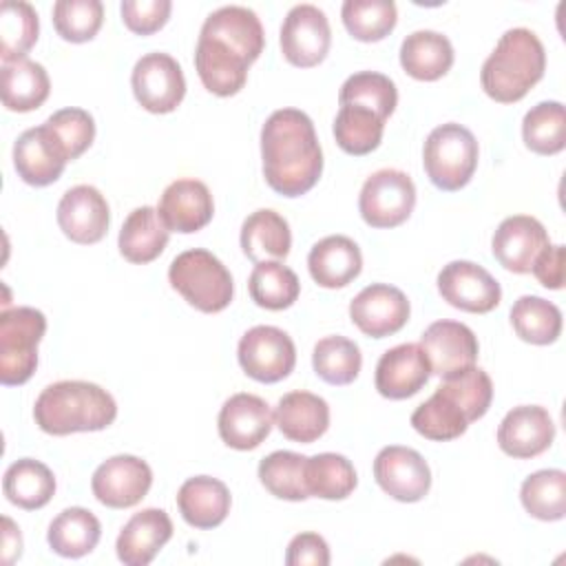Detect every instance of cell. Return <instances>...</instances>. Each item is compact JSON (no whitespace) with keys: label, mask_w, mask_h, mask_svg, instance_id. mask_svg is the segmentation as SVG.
<instances>
[{"label":"cell","mask_w":566,"mask_h":566,"mask_svg":"<svg viewBox=\"0 0 566 566\" xmlns=\"http://www.w3.org/2000/svg\"><path fill=\"white\" fill-rule=\"evenodd\" d=\"M46 316L35 307H13L0 314V382L24 385L38 367V345Z\"/></svg>","instance_id":"cell-7"},{"label":"cell","mask_w":566,"mask_h":566,"mask_svg":"<svg viewBox=\"0 0 566 566\" xmlns=\"http://www.w3.org/2000/svg\"><path fill=\"white\" fill-rule=\"evenodd\" d=\"M287 566H327L329 564V546L318 533H298L287 544L285 553Z\"/></svg>","instance_id":"cell-50"},{"label":"cell","mask_w":566,"mask_h":566,"mask_svg":"<svg viewBox=\"0 0 566 566\" xmlns=\"http://www.w3.org/2000/svg\"><path fill=\"white\" fill-rule=\"evenodd\" d=\"M168 281L188 305L206 314L226 310L234 296L232 274L212 252L203 248H192L177 254L168 268Z\"/></svg>","instance_id":"cell-5"},{"label":"cell","mask_w":566,"mask_h":566,"mask_svg":"<svg viewBox=\"0 0 566 566\" xmlns=\"http://www.w3.org/2000/svg\"><path fill=\"white\" fill-rule=\"evenodd\" d=\"M263 46L265 33L252 9L219 7L203 20L195 49V69L201 84L219 97L237 95Z\"/></svg>","instance_id":"cell-1"},{"label":"cell","mask_w":566,"mask_h":566,"mask_svg":"<svg viewBox=\"0 0 566 566\" xmlns=\"http://www.w3.org/2000/svg\"><path fill=\"white\" fill-rule=\"evenodd\" d=\"M551 243L546 228L531 214L506 217L491 239V252L495 261L513 272L528 274L537 254Z\"/></svg>","instance_id":"cell-19"},{"label":"cell","mask_w":566,"mask_h":566,"mask_svg":"<svg viewBox=\"0 0 566 566\" xmlns=\"http://www.w3.org/2000/svg\"><path fill=\"white\" fill-rule=\"evenodd\" d=\"M274 424L287 440L310 444L327 431L329 405L312 391H290L276 402Z\"/></svg>","instance_id":"cell-26"},{"label":"cell","mask_w":566,"mask_h":566,"mask_svg":"<svg viewBox=\"0 0 566 566\" xmlns=\"http://www.w3.org/2000/svg\"><path fill=\"white\" fill-rule=\"evenodd\" d=\"M230 489L210 475L188 478L177 491V506L186 524L195 528H214L230 513Z\"/></svg>","instance_id":"cell-27"},{"label":"cell","mask_w":566,"mask_h":566,"mask_svg":"<svg viewBox=\"0 0 566 566\" xmlns=\"http://www.w3.org/2000/svg\"><path fill=\"white\" fill-rule=\"evenodd\" d=\"M411 427L427 440L447 442L467 431L469 418L462 407L438 387L422 405L416 407L411 413Z\"/></svg>","instance_id":"cell-36"},{"label":"cell","mask_w":566,"mask_h":566,"mask_svg":"<svg viewBox=\"0 0 566 566\" xmlns=\"http://www.w3.org/2000/svg\"><path fill=\"white\" fill-rule=\"evenodd\" d=\"M237 358L252 380L270 385L290 376L296 365V347L283 329L256 325L241 336Z\"/></svg>","instance_id":"cell-9"},{"label":"cell","mask_w":566,"mask_h":566,"mask_svg":"<svg viewBox=\"0 0 566 566\" xmlns=\"http://www.w3.org/2000/svg\"><path fill=\"white\" fill-rule=\"evenodd\" d=\"M57 226L73 243L91 245L102 241L111 226L106 197L88 184L69 188L57 203Z\"/></svg>","instance_id":"cell-17"},{"label":"cell","mask_w":566,"mask_h":566,"mask_svg":"<svg viewBox=\"0 0 566 566\" xmlns=\"http://www.w3.org/2000/svg\"><path fill=\"white\" fill-rule=\"evenodd\" d=\"M2 491L18 509L38 511L51 502L55 493V475L44 462L20 458L4 471Z\"/></svg>","instance_id":"cell-33"},{"label":"cell","mask_w":566,"mask_h":566,"mask_svg":"<svg viewBox=\"0 0 566 566\" xmlns=\"http://www.w3.org/2000/svg\"><path fill=\"white\" fill-rule=\"evenodd\" d=\"M385 117L376 113L369 106L356 104V102H345L340 104L336 119H334V139L340 150L354 157L369 155L376 150L382 142V130H385Z\"/></svg>","instance_id":"cell-34"},{"label":"cell","mask_w":566,"mask_h":566,"mask_svg":"<svg viewBox=\"0 0 566 566\" xmlns=\"http://www.w3.org/2000/svg\"><path fill=\"white\" fill-rule=\"evenodd\" d=\"M440 389L462 407L469 422L480 420L489 411L493 400V382L489 374L475 365L464 369L462 374L444 378Z\"/></svg>","instance_id":"cell-48"},{"label":"cell","mask_w":566,"mask_h":566,"mask_svg":"<svg viewBox=\"0 0 566 566\" xmlns=\"http://www.w3.org/2000/svg\"><path fill=\"white\" fill-rule=\"evenodd\" d=\"M261 159L268 186L283 197H301L323 172V150L314 122L298 108L274 111L261 128Z\"/></svg>","instance_id":"cell-2"},{"label":"cell","mask_w":566,"mask_h":566,"mask_svg":"<svg viewBox=\"0 0 566 566\" xmlns=\"http://www.w3.org/2000/svg\"><path fill=\"white\" fill-rule=\"evenodd\" d=\"M416 206L411 177L396 168L369 175L358 195V212L371 228H396L409 219Z\"/></svg>","instance_id":"cell-8"},{"label":"cell","mask_w":566,"mask_h":566,"mask_svg":"<svg viewBox=\"0 0 566 566\" xmlns=\"http://www.w3.org/2000/svg\"><path fill=\"white\" fill-rule=\"evenodd\" d=\"M44 128L66 161L77 159L95 139V119L84 108H60L46 117Z\"/></svg>","instance_id":"cell-45"},{"label":"cell","mask_w":566,"mask_h":566,"mask_svg":"<svg viewBox=\"0 0 566 566\" xmlns=\"http://www.w3.org/2000/svg\"><path fill=\"white\" fill-rule=\"evenodd\" d=\"M239 241L243 254L254 263L285 259L292 248L290 223L276 210H254L245 217Z\"/></svg>","instance_id":"cell-29"},{"label":"cell","mask_w":566,"mask_h":566,"mask_svg":"<svg viewBox=\"0 0 566 566\" xmlns=\"http://www.w3.org/2000/svg\"><path fill=\"white\" fill-rule=\"evenodd\" d=\"M478 139L455 122L436 126L424 142L422 164L429 181L444 192L464 188L478 168Z\"/></svg>","instance_id":"cell-6"},{"label":"cell","mask_w":566,"mask_h":566,"mask_svg":"<svg viewBox=\"0 0 566 566\" xmlns=\"http://www.w3.org/2000/svg\"><path fill=\"white\" fill-rule=\"evenodd\" d=\"M168 234L170 232L159 219L157 208L139 206L126 217L117 237V248L126 261L144 265L164 252L168 245Z\"/></svg>","instance_id":"cell-31"},{"label":"cell","mask_w":566,"mask_h":566,"mask_svg":"<svg viewBox=\"0 0 566 566\" xmlns=\"http://www.w3.org/2000/svg\"><path fill=\"white\" fill-rule=\"evenodd\" d=\"M307 455L294 451H272L259 462V480L279 500L301 502L310 497L305 484Z\"/></svg>","instance_id":"cell-42"},{"label":"cell","mask_w":566,"mask_h":566,"mask_svg":"<svg viewBox=\"0 0 566 566\" xmlns=\"http://www.w3.org/2000/svg\"><path fill=\"white\" fill-rule=\"evenodd\" d=\"M102 537L99 520L84 506H69L49 524L46 542L60 557L77 559L88 555Z\"/></svg>","instance_id":"cell-32"},{"label":"cell","mask_w":566,"mask_h":566,"mask_svg":"<svg viewBox=\"0 0 566 566\" xmlns=\"http://www.w3.org/2000/svg\"><path fill=\"white\" fill-rule=\"evenodd\" d=\"M130 86L139 106L155 115L172 113L186 95V77L179 62L161 51L146 53L135 62Z\"/></svg>","instance_id":"cell-10"},{"label":"cell","mask_w":566,"mask_h":566,"mask_svg":"<svg viewBox=\"0 0 566 566\" xmlns=\"http://www.w3.org/2000/svg\"><path fill=\"white\" fill-rule=\"evenodd\" d=\"M274 413L270 405L254 394L230 396L217 418L219 438L237 451L256 449L272 431Z\"/></svg>","instance_id":"cell-18"},{"label":"cell","mask_w":566,"mask_h":566,"mask_svg":"<svg viewBox=\"0 0 566 566\" xmlns=\"http://www.w3.org/2000/svg\"><path fill=\"white\" fill-rule=\"evenodd\" d=\"M119 11L128 31L137 35H150L168 22L172 2L170 0H124L119 4Z\"/></svg>","instance_id":"cell-49"},{"label":"cell","mask_w":566,"mask_h":566,"mask_svg":"<svg viewBox=\"0 0 566 566\" xmlns=\"http://www.w3.org/2000/svg\"><path fill=\"white\" fill-rule=\"evenodd\" d=\"M440 296L455 310L486 314L500 305V283L473 261H451L438 274Z\"/></svg>","instance_id":"cell-14"},{"label":"cell","mask_w":566,"mask_h":566,"mask_svg":"<svg viewBox=\"0 0 566 566\" xmlns=\"http://www.w3.org/2000/svg\"><path fill=\"white\" fill-rule=\"evenodd\" d=\"M555 440V422L548 409L539 405L513 407L497 427L500 449L517 460L544 453Z\"/></svg>","instance_id":"cell-20"},{"label":"cell","mask_w":566,"mask_h":566,"mask_svg":"<svg viewBox=\"0 0 566 566\" xmlns=\"http://www.w3.org/2000/svg\"><path fill=\"white\" fill-rule=\"evenodd\" d=\"M340 18L354 40L378 42L394 31L398 11L391 0H345Z\"/></svg>","instance_id":"cell-44"},{"label":"cell","mask_w":566,"mask_h":566,"mask_svg":"<svg viewBox=\"0 0 566 566\" xmlns=\"http://www.w3.org/2000/svg\"><path fill=\"white\" fill-rule=\"evenodd\" d=\"M35 424L51 436L102 431L117 418L115 398L88 380H57L46 385L33 405Z\"/></svg>","instance_id":"cell-3"},{"label":"cell","mask_w":566,"mask_h":566,"mask_svg":"<svg viewBox=\"0 0 566 566\" xmlns=\"http://www.w3.org/2000/svg\"><path fill=\"white\" fill-rule=\"evenodd\" d=\"M172 537V522L164 509L135 513L119 531L115 551L126 566H146Z\"/></svg>","instance_id":"cell-23"},{"label":"cell","mask_w":566,"mask_h":566,"mask_svg":"<svg viewBox=\"0 0 566 566\" xmlns=\"http://www.w3.org/2000/svg\"><path fill=\"white\" fill-rule=\"evenodd\" d=\"M411 307L402 290L387 283L363 287L349 303L352 323L371 338H385L400 332L409 321Z\"/></svg>","instance_id":"cell-15"},{"label":"cell","mask_w":566,"mask_h":566,"mask_svg":"<svg viewBox=\"0 0 566 566\" xmlns=\"http://www.w3.org/2000/svg\"><path fill=\"white\" fill-rule=\"evenodd\" d=\"M345 102L369 106L387 119L396 111L398 91L394 80H389L387 75L376 71H360L349 75L343 82L338 93V104H345Z\"/></svg>","instance_id":"cell-47"},{"label":"cell","mask_w":566,"mask_h":566,"mask_svg":"<svg viewBox=\"0 0 566 566\" xmlns=\"http://www.w3.org/2000/svg\"><path fill=\"white\" fill-rule=\"evenodd\" d=\"M153 484V471L146 460L128 453L104 460L93 478L91 491L95 500L108 509H130L139 504Z\"/></svg>","instance_id":"cell-12"},{"label":"cell","mask_w":566,"mask_h":566,"mask_svg":"<svg viewBox=\"0 0 566 566\" xmlns=\"http://www.w3.org/2000/svg\"><path fill=\"white\" fill-rule=\"evenodd\" d=\"M511 325L515 334L531 345H551L562 334V312L555 303L524 294L511 307Z\"/></svg>","instance_id":"cell-35"},{"label":"cell","mask_w":566,"mask_h":566,"mask_svg":"<svg viewBox=\"0 0 566 566\" xmlns=\"http://www.w3.org/2000/svg\"><path fill=\"white\" fill-rule=\"evenodd\" d=\"M526 513L542 522H557L566 515V473L562 469H542L531 473L520 489Z\"/></svg>","instance_id":"cell-39"},{"label":"cell","mask_w":566,"mask_h":566,"mask_svg":"<svg viewBox=\"0 0 566 566\" xmlns=\"http://www.w3.org/2000/svg\"><path fill=\"white\" fill-rule=\"evenodd\" d=\"M0 93L7 111L29 113L46 102L51 93V80L40 62L22 57L2 64Z\"/></svg>","instance_id":"cell-30"},{"label":"cell","mask_w":566,"mask_h":566,"mask_svg":"<svg viewBox=\"0 0 566 566\" xmlns=\"http://www.w3.org/2000/svg\"><path fill=\"white\" fill-rule=\"evenodd\" d=\"M157 214L168 232L192 234L210 223L214 214V201L203 181L177 179L161 192Z\"/></svg>","instance_id":"cell-21"},{"label":"cell","mask_w":566,"mask_h":566,"mask_svg":"<svg viewBox=\"0 0 566 566\" xmlns=\"http://www.w3.org/2000/svg\"><path fill=\"white\" fill-rule=\"evenodd\" d=\"M418 345L427 356L431 374L440 378H451L473 367L480 352L473 329L458 321L431 323L422 332Z\"/></svg>","instance_id":"cell-16"},{"label":"cell","mask_w":566,"mask_h":566,"mask_svg":"<svg viewBox=\"0 0 566 566\" xmlns=\"http://www.w3.org/2000/svg\"><path fill=\"white\" fill-rule=\"evenodd\" d=\"M104 22L99 0H57L53 4V27L66 42L80 44L97 35Z\"/></svg>","instance_id":"cell-46"},{"label":"cell","mask_w":566,"mask_h":566,"mask_svg":"<svg viewBox=\"0 0 566 566\" xmlns=\"http://www.w3.org/2000/svg\"><path fill=\"white\" fill-rule=\"evenodd\" d=\"M2 564H13L22 553V535L11 517H2Z\"/></svg>","instance_id":"cell-52"},{"label":"cell","mask_w":566,"mask_h":566,"mask_svg":"<svg viewBox=\"0 0 566 566\" xmlns=\"http://www.w3.org/2000/svg\"><path fill=\"white\" fill-rule=\"evenodd\" d=\"M378 486L398 502H420L431 489V469L427 460L409 447H382L374 460Z\"/></svg>","instance_id":"cell-13"},{"label":"cell","mask_w":566,"mask_h":566,"mask_svg":"<svg viewBox=\"0 0 566 566\" xmlns=\"http://www.w3.org/2000/svg\"><path fill=\"white\" fill-rule=\"evenodd\" d=\"M40 22L29 2L4 0L0 4V57L2 64L27 57L38 42Z\"/></svg>","instance_id":"cell-41"},{"label":"cell","mask_w":566,"mask_h":566,"mask_svg":"<svg viewBox=\"0 0 566 566\" xmlns=\"http://www.w3.org/2000/svg\"><path fill=\"white\" fill-rule=\"evenodd\" d=\"M66 164L44 124L27 128L13 144V168L29 186L42 188L57 181Z\"/></svg>","instance_id":"cell-25"},{"label":"cell","mask_w":566,"mask_h":566,"mask_svg":"<svg viewBox=\"0 0 566 566\" xmlns=\"http://www.w3.org/2000/svg\"><path fill=\"white\" fill-rule=\"evenodd\" d=\"M431 367L418 343H402L387 349L376 365V389L382 398L405 400L416 396L429 380Z\"/></svg>","instance_id":"cell-22"},{"label":"cell","mask_w":566,"mask_h":566,"mask_svg":"<svg viewBox=\"0 0 566 566\" xmlns=\"http://www.w3.org/2000/svg\"><path fill=\"white\" fill-rule=\"evenodd\" d=\"M400 66L413 80L436 82L453 66V46L438 31H413L400 44Z\"/></svg>","instance_id":"cell-28"},{"label":"cell","mask_w":566,"mask_h":566,"mask_svg":"<svg viewBox=\"0 0 566 566\" xmlns=\"http://www.w3.org/2000/svg\"><path fill=\"white\" fill-rule=\"evenodd\" d=\"M305 484L310 497L321 500H345L354 493L358 478L354 464L340 453H316L307 458L305 464Z\"/></svg>","instance_id":"cell-38"},{"label":"cell","mask_w":566,"mask_h":566,"mask_svg":"<svg viewBox=\"0 0 566 566\" xmlns=\"http://www.w3.org/2000/svg\"><path fill=\"white\" fill-rule=\"evenodd\" d=\"M546 71V51L539 38L524 27L502 33L484 60L480 82L484 93L500 104L520 102Z\"/></svg>","instance_id":"cell-4"},{"label":"cell","mask_w":566,"mask_h":566,"mask_svg":"<svg viewBox=\"0 0 566 566\" xmlns=\"http://www.w3.org/2000/svg\"><path fill=\"white\" fill-rule=\"evenodd\" d=\"M312 365L316 376L327 385H349L363 367V356L354 340L336 334L325 336L314 345Z\"/></svg>","instance_id":"cell-43"},{"label":"cell","mask_w":566,"mask_h":566,"mask_svg":"<svg viewBox=\"0 0 566 566\" xmlns=\"http://www.w3.org/2000/svg\"><path fill=\"white\" fill-rule=\"evenodd\" d=\"M564 261H566V248H564L562 243H557V245H551V243H548V245L537 254V259H535L531 272L535 274V279H537L544 287H548V290H562V287H564Z\"/></svg>","instance_id":"cell-51"},{"label":"cell","mask_w":566,"mask_h":566,"mask_svg":"<svg viewBox=\"0 0 566 566\" xmlns=\"http://www.w3.org/2000/svg\"><path fill=\"white\" fill-rule=\"evenodd\" d=\"M522 139L537 155H557L566 146V111L562 102L548 99L526 111L522 119Z\"/></svg>","instance_id":"cell-40"},{"label":"cell","mask_w":566,"mask_h":566,"mask_svg":"<svg viewBox=\"0 0 566 566\" xmlns=\"http://www.w3.org/2000/svg\"><path fill=\"white\" fill-rule=\"evenodd\" d=\"M281 53L298 69L321 64L332 44V29L327 15L314 4H296L287 11L281 24Z\"/></svg>","instance_id":"cell-11"},{"label":"cell","mask_w":566,"mask_h":566,"mask_svg":"<svg viewBox=\"0 0 566 566\" xmlns=\"http://www.w3.org/2000/svg\"><path fill=\"white\" fill-rule=\"evenodd\" d=\"M307 270L321 287H345L363 270L360 248L345 234H329L312 245L307 254Z\"/></svg>","instance_id":"cell-24"},{"label":"cell","mask_w":566,"mask_h":566,"mask_svg":"<svg viewBox=\"0 0 566 566\" xmlns=\"http://www.w3.org/2000/svg\"><path fill=\"white\" fill-rule=\"evenodd\" d=\"M250 298L263 310H287L301 294V281L296 272L279 261L256 263L248 279Z\"/></svg>","instance_id":"cell-37"}]
</instances>
